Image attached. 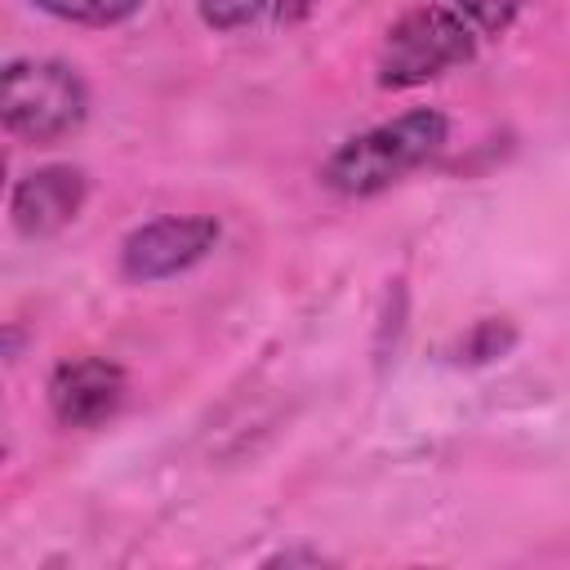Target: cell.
I'll list each match as a JSON object with an SVG mask.
<instances>
[{"label":"cell","instance_id":"6da1fadb","mask_svg":"<svg viewBox=\"0 0 570 570\" xmlns=\"http://www.w3.org/2000/svg\"><path fill=\"white\" fill-rule=\"evenodd\" d=\"M450 125L436 107H414L396 120H383L356 138H347L321 169V183L343 191V196H374L432 160L445 142Z\"/></svg>","mask_w":570,"mask_h":570},{"label":"cell","instance_id":"7a4b0ae2","mask_svg":"<svg viewBox=\"0 0 570 570\" xmlns=\"http://www.w3.org/2000/svg\"><path fill=\"white\" fill-rule=\"evenodd\" d=\"M0 116L13 138L62 142L89 116V89L76 67L53 58H13L0 76Z\"/></svg>","mask_w":570,"mask_h":570},{"label":"cell","instance_id":"3957f363","mask_svg":"<svg viewBox=\"0 0 570 570\" xmlns=\"http://www.w3.org/2000/svg\"><path fill=\"white\" fill-rule=\"evenodd\" d=\"M472 27L463 22V13L445 9V4H419L410 13H401L379 49V85L383 89H414L459 62L472 58Z\"/></svg>","mask_w":570,"mask_h":570},{"label":"cell","instance_id":"277c9868","mask_svg":"<svg viewBox=\"0 0 570 570\" xmlns=\"http://www.w3.org/2000/svg\"><path fill=\"white\" fill-rule=\"evenodd\" d=\"M218 245V223L205 214H165L134 227L120 245V272L129 281H165L196 267Z\"/></svg>","mask_w":570,"mask_h":570},{"label":"cell","instance_id":"5b68a950","mask_svg":"<svg viewBox=\"0 0 570 570\" xmlns=\"http://www.w3.org/2000/svg\"><path fill=\"white\" fill-rule=\"evenodd\" d=\"M125 401V370L107 356L62 361L49 379V410L62 428H98Z\"/></svg>","mask_w":570,"mask_h":570},{"label":"cell","instance_id":"8992f818","mask_svg":"<svg viewBox=\"0 0 570 570\" xmlns=\"http://www.w3.org/2000/svg\"><path fill=\"white\" fill-rule=\"evenodd\" d=\"M85 191H89V183H85V174L76 165H40V169H31L27 178L13 183L9 218L31 240L36 236H53L80 214Z\"/></svg>","mask_w":570,"mask_h":570},{"label":"cell","instance_id":"52a82bcc","mask_svg":"<svg viewBox=\"0 0 570 570\" xmlns=\"http://www.w3.org/2000/svg\"><path fill=\"white\" fill-rule=\"evenodd\" d=\"M36 9H45L62 22H80V27H116V22L134 18L142 9V0H36Z\"/></svg>","mask_w":570,"mask_h":570},{"label":"cell","instance_id":"ba28073f","mask_svg":"<svg viewBox=\"0 0 570 570\" xmlns=\"http://www.w3.org/2000/svg\"><path fill=\"white\" fill-rule=\"evenodd\" d=\"M267 0H196L205 27L214 31H236V27H249L258 13H263Z\"/></svg>","mask_w":570,"mask_h":570},{"label":"cell","instance_id":"9c48e42d","mask_svg":"<svg viewBox=\"0 0 570 570\" xmlns=\"http://www.w3.org/2000/svg\"><path fill=\"white\" fill-rule=\"evenodd\" d=\"M454 4H459V13L472 27H481L490 36H499L503 27H512V18L525 9V0H454Z\"/></svg>","mask_w":570,"mask_h":570},{"label":"cell","instance_id":"30bf717a","mask_svg":"<svg viewBox=\"0 0 570 570\" xmlns=\"http://www.w3.org/2000/svg\"><path fill=\"white\" fill-rule=\"evenodd\" d=\"M312 4H316V0H276V18H281V22H303V18L312 13Z\"/></svg>","mask_w":570,"mask_h":570}]
</instances>
